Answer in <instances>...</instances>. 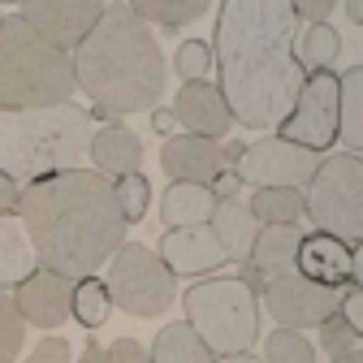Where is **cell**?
<instances>
[{"label": "cell", "mask_w": 363, "mask_h": 363, "mask_svg": "<svg viewBox=\"0 0 363 363\" xmlns=\"http://www.w3.org/2000/svg\"><path fill=\"white\" fill-rule=\"evenodd\" d=\"M298 18L290 0H225L212 30L220 100L238 125H281L307 82L298 57Z\"/></svg>", "instance_id": "cell-1"}, {"label": "cell", "mask_w": 363, "mask_h": 363, "mask_svg": "<svg viewBox=\"0 0 363 363\" xmlns=\"http://www.w3.org/2000/svg\"><path fill=\"white\" fill-rule=\"evenodd\" d=\"M18 220L35 251V264L69 281L91 277L125 242V220L117 212L113 182L91 169L30 182L18 195Z\"/></svg>", "instance_id": "cell-2"}, {"label": "cell", "mask_w": 363, "mask_h": 363, "mask_svg": "<svg viewBox=\"0 0 363 363\" xmlns=\"http://www.w3.org/2000/svg\"><path fill=\"white\" fill-rule=\"evenodd\" d=\"M164 52L130 13V5H104L100 22L74 52V82L86 91L104 113H147L164 96Z\"/></svg>", "instance_id": "cell-3"}, {"label": "cell", "mask_w": 363, "mask_h": 363, "mask_svg": "<svg viewBox=\"0 0 363 363\" xmlns=\"http://www.w3.org/2000/svg\"><path fill=\"white\" fill-rule=\"evenodd\" d=\"M91 143V117L69 100L52 108L0 113V173L13 182H39L82 169Z\"/></svg>", "instance_id": "cell-4"}, {"label": "cell", "mask_w": 363, "mask_h": 363, "mask_svg": "<svg viewBox=\"0 0 363 363\" xmlns=\"http://www.w3.org/2000/svg\"><path fill=\"white\" fill-rule=\"evenodd\" d=\"M74 91V57L35 35L18 13H0V113L69 104Z\"/></svg>", "instance_id": "cell-5"}, {"label": "cell", "mask_w": 363, "mask_h": 363, "mask_svg": "<svg viewBox=\"0 0 363 363\" xmlns=\"http://www.w3.org/2000/svg\"><path fill=\"white\" fill-rule=\"evenodd\" d=\"M186 325L208 346L212 359L220 354H247L259 337V298L238 277H212L195 281L182 298Z\"/></svg>", "instance_id": "cell-6"}, {"label": "cell", "mask_w": 363, "mask_h": 363, "mask_svg": "<svg viewBox=\"0 0 363 363\" xmlns=\"http://www.w3.org/2000/svg\"><path fill=\"white\" fill-rule=\"evenodd\" d=\"M303 216L320 225V234L346 247H359L363 242V156H350V152L320 156V169L311 173L303 195Z\"/></svg>", "instance_id": "cell-7"}, {"label": "cell", "mask_w": 363, "mask_h": 363, "mask_svg": "<svg viewBox=\"0 0 363 363\" xmlns=\"http://www.w3.org/2000/svg\"><path fill=\"white\" fill-rule=\"evenodd\" d=\"M108 298L139 315V320H152V315L169 311L177 298V277L160 264V255L143 242H121L117 255L108 259V281H104Z\"/></svg>", "instance_id": "cell-8"}, {"label": "cell", "mask_w": 363, "mask_h": 363, "mask_svg": "<svg viewBox=\"0 0 363 363\" xmlns=\"http://www.w3.org/2000/svg\"><path fill=\"white\" fill-rule=\"evenodd\" d=\"M277 130H281L277 139H286L294 147H307L315 156H325L337 143V74L333 69L307 74L294 108L286 113V121Z\"/></svg>", "instance_id": "cell-9"}, {"label": "cell", "mask_w": 363, "mask_h": 363, "mask_svg": "<svg viewBox=\"0 0 363 363\" xmlns=\"http://www.w3.org/2000/svg\"><path fill=\"white\" fill-rule=\"evenodd\" d=\"M315 169H320V156L307 147H294L286 139H255L234 173L255 191H303Z\"/></svg>", "instance_id": "cell-10"}, {"label": "cell", "mask_w": 363, "mask_h": 363, "mask_svg": "<svg viewBox=\"0 0 363 363\" xmlns=\"http://www.w3.org/2000/svg\"><path fill=\"white\" fill-rule=\"evenodd\" d=\"M342 303V290H329V286H315L307 277H298V272H290V277H277V281H264V311L277 320L281 329H311L329 320V315L337 311Z\"/></svg>", "instance_id": "cell-11"}, {"label": "cell", "mask_w": 363, "mask_h": 363, "mask_svg": "<svg viewBox=\"0 0 363 363\" xmlns=\"http://www.w3.org/2000/svg\"><path fill=\"white\" fill-rule=\"evenodd\" d=\"M104 5L100 0H30V5L18 9V18L52 43L61 52H78V43L91 35V26L100 22Z\"/></svg>", "instance_id": "cell-12"}, {"label": "cell", "mask_w": 363, "mask_h": 363, "mask_svg": "<svg viewBox=\"0 0 363 363\" xmlns=\"http://www.w3.org/2000/svg\"><path fill=\"white\" fill-rule=\"evenodd\" d=\"M294 272L315 286H329V290H346V286H359V272H363V259L354 247L329 238V234H303L298 242V259H294Z\"/></svg>", "instance_id": "cell-13"}, {"label": "cell", "mask_w": 363, "mask_h": 363, "mask_svg": "<svg viewBox=\"0 0 363 363\" xmlns=\"http://www.w3.org/2000/svg\"><path fill=\"white\" fill-rule=\"evenodd\" d=\"M69 298H74V281L61 277V272H52V268H35L13 290V303L22 311V320L35 325V329H61L69 320Z\"/></svg>", "instance_id": "cell-14"}, {"label": "cell", "mask_w": 363, "mask_h": 363, "mask_svg": "<svg viewBox=\"0 0 363 363\" xmlns=\"http://www.w3.org/2000/svg\"><path fill=\"white\" fill-rule=\"evenodd\" d=\"M160 264L173 272V277H203V272L220 268L225 255H220V242L212 238L208 225H191V230H169L156 247Z\"/></svg>", "instance_id": "cell-15"}, {"label": "cell", "mask_w": 363, "mask_h": 363, "mask_svg": "<svg viewBox=\"0 0 363 363\" xmlns=\"http://www.w3.org/2000/svg\"><path fill=\"white\" fill-rule=\"evenodd\" d=\"M173 117H177V125H186V134H199V139H212V143H220L225 134H230V125H234L220 91L212 82H203V78L199 82H182L177 100H173Z\"/></svg>", "instance_id": "cell-16"}, {"label": "cell", "mask_w": 363, "mask_h": 363, "mask_svg": "<svg viewBox=\"0 0 363 363\" xmlns=\"http://www.w3.org/2000/svg\"><path fill=\"white\" fill-rule=\"evenodd\" d=\"M160 169L173 182H191V186H212V177L225 169L220 164V143L199 139V134H173L160 152Z\"/></svg>", "instance_id": "cell-17"}, {"label": "cell", "mask_w": 363, "mask_h": 363, "mask_svg": "<svg viewBox=\"0 0 363 363\" xmlns=\"http://www.w3.org/2000/svg\"><path fill=\"white\" fill-rule=\"evenodd\" d=\"M91 160H96V173L100 177H125V173H139V160H143V143H139V134L108 121L104 130L91 134V143H86Z\"/></svg>", "instance_id": "cell-18"}, {"label": "cell", "mask_w": 363, "mask_h": 363, "mask_svg": "<svg viewBox=\"0 0 363 363\" xmlns=\"http://www.w3.org/2000/svg\"><path fill=\"white\" fill-rule=\"evenodd\" d=\"M298 242H303L298 225H264V230L255 234V242H251L247 264L259 272V277H268V281L290 277L294 259H298Z\"/></svg>", "instance_id": "cell-19"}, {"label": "cell", "mask_w": 363, "mask_h": 363, "mask_svg": "<svg viewBox=\"0 0 363 363\" xmlns=\"http://www.w3.org/2000/svg\"><path fill=\"white\" fill-rule=\"evenodd\" d=\"M208 230H212V238L220 242V255L225 259H238V264H247V255H251V242H255V216H251V208H247V199H220L216 208H212V220H208Z\"/></svg>", "instance_id": "cell-20"}, {"label": "cell", "mask_w": 363, "mask_h": 363, "mask_svg": "<svg viewBox=\"0 0 363 363\" xmlns=\"http://www.w3.org/2000/svg\"><path fill=\"white\" fill-rule=\"evenodd\" d=\"M337 143L350 156H363V69L350 65L337 74Z\"/></svg>", "instance_id": "cell-21"}, {"label": "cell", "mask_w": 363, "mask_h": 363, "mask_svg": "<svg viewBox=\"0 0 363 363\" xmlns=\"http://www.w3.org/2000/svg\"><path fill=\"white\" fill-rule=\"evenodd\" d=\"M212 191L208 186H191V182H173L160 199V220L169 230H191V225H208L212 220Z\"/></svg>", "instance_id": "cell-22"}, {"label": "cell", "mask_w": 363, "mask_h": 363, "mask_svg": "<svg viewBox=\"0 0 363 363\" xmlns=\"http://www.w3.org/2000/svg\"><path fill=\"white\" fill-rule=\"evenodd\" d=\"M35 251L26 242V230L18 216H0V290H18L30 272H35Z\"/></svg>", "instance_id": "cell-23"}, {"label": "cell", "mask_w": 363, "mask_h": 363, "mask_svg": "<svg viewBox=\"0 0 363 363\" xmlns=\"http://www.w3.org/2000/svg\"><path fill=\"white\" fill-rule=\"evenodd\" d=\"M294 57L303 65V74H320V69H333V61L342 57V35L333 22H320V26H303L298 39H294Z\"/></svg>", "instance_id": "cell-24"}, {"label": "cell", "mask_w": 363, "mask_h": 363, "mask_svg": "<svg viewBox=\"0 0 363 363\" xmlns=\"http://www.w3.org/2000/svg\"><path fill=\"white\" fill-rule=\"evenodd\" d=\"M147 359H152V363H212L208 346L195 337V329H191L186 320L164 325V329L156 333V342H152V354H147Z\"/></svg>", "instance_id": "cell-25"}, {"label": "cell", "mask_w": 363, "mask_h": 363, "mask_svg": "<svg viewBox=\"0 0 363 363\" xmlns=\"http://www.w3.org/2000/svg\"><path fill=\"white\" fill-rule=\"evenodd\" d=\"M130 13L139 18L143 26H164V30H177V26H186L195 18L208 13V0H134Z\"/></svg>", "instance_id": "cell-26"}, {"label": "cell", "mask_w": 363, "mask_h": 363, "mask_svg": "<svg viewBox=\"0 0 363 363\" xmlns=\"http://www.w3.org/2000/svg\"><path fill=\"white\" fill-rule=\"evenodd\" d=\"M69 315H74L82 329H100L108 315H113V298H108V290H104L100 277H82V281H74Z\"/></svg>", "instance_id": "cell-27"}, {"label": "cell", "mask_w": 363, "mask_h": 363, "mask_svg": "<svg viewBox=\"0 0 363 363\" xmlns=\"http://www.w3.org/2000/svg\"><path fill=\"white\" fill-rule=\"evenodd\" d=\"M247 208L264 225H298V216H303V191H255Z\"/></svg>", "instance_id": "cell-28"}, {"label": "cell", "mask_w": 363, "mask_h": 363, "mask_svg": "<svg viewBox=\"0 0 363 363\" xmlns=\"http://www.w3.org/2000/svg\"><path fill=\"white\" fill-rule=\"evenodd\" d=\"M113 195H117V212H121V220L134 225V220H143L147 208H152V182H147L143 173H125V177H117Z\"/></svg>", "instance_id": "cell-29"}, {"label": "cell", "mask_w": 363, "mask_h": 363, "mask_svg": "<svg viewBox=\"0 0 363 363\" xmlns=\"http://www.w3.org/2000/svg\"><path fill=\"white\" fill-rule=\"evenodd\" d=\"M22 346H26V320H22L13 294L0 290V363H18Z\"/></svg>", "instance_id": "cell-30"}, {"label": "cell", "mask_w": 363, "mask_h": 363, "mask_svg": "<svg viewBox=\"0 0 363 363\" xmlns=\"http://www.w3.org/2000/svg\"><path fill=\"white\" fill-rule=\"evenodd\" d=\"M264 363H315V346L294 329H277L264 342Z\"/></svg>", "instance_id": "cell-31"}, {"label": "cell", "mask_w": 363, "mask_h": 363, "mask_svg": "<svg viewBox=\"0 0 363 363\" xmlns=\"http://www.w3.org/2000/svg\"><path fill=\"white\" fill-rule=\"evenodd\" d=\"M173 69H177L182 82H199L212 69V48L203 39H182L177 52H173Z\"/></svg>", "instance_id": "cell-32"}, {"label": "cell", "mask_w": 363, "mask_h": 363, "mask_svg": "<svg viewBox=\"0 0 363 363\" xmlns=\"http://www.w3.org/2000/svg\"><path fill=\"white\" fill-rule=\"evenodd\" d=\"M315 329H320V346H325L329 354H346V350H359V333H354V329L342 320L337 311L329 315V320H320Z\"/></svg>", "instance_id": "cell-33"}, {"label": "cell", "mask_w": 363, "mask_h": 363, "mask_svg": "<svg viewBox=\"0 0 363 363\" xmlns=\"http://www.w3.org/2000/svg\"><path fill=\"white\" fill-rule=\"evenodd\" d=\"M22 363H74V354H69V342L65 337H43Z\"/></svg>", "instance_id": "cell-34"}, {"label": "cell", "mask_w": 363, "mask_h": 363, "mask_svg": "<svg viewBox=\"0 0 363 363\" xmlns=\"http://www.w3.org/2000/svg\"><path fill=\"white\" fill-rule=\"evenodd\" d=\"M337 315H342V320L359 333L363 329V290L359 286H346L342 290V303H337Z\"/></svg>", "instance_id": "cell-35"}, {"label": "cell", "mask_w": 363, "mask_h": 363, "mask_svg": "<svg viewBox=\"0 0 363 363\" xmlns=\"http://www.w3.org/2000/svg\"><path fill=\"white\" fill-rule=\"evenodd\" d=\"M104 354H108V363H152V359H147V346L134 342V337H117Z\"/></svg>", "instance_id": "cell-36"}, {"label": "cell", "mask_w": 363, "mask_h": 363, "mask_svg": "<svg viewBox=\"0 0 363 363\" xmlns=\"http://www.w3.org/2000/svg\"><path fill=\"white\" fill-rule=\"evenodd\" d=\"M333 0H298V5H294V18L298 22H307V26H320V22H329L333 18Z\"/></svg>", "instance_id": "cell-37"}, {"label": "cell", "mask_w": 363, "mask_h": 363, "mask_svg": "<svg viewBox=\"0 0 363 363\" xmlns=\"http://www.w3.org/2000/svg\"><path fill=\"white\" fill-rule=\"evenodd\" d=\"M238 186H242L238 173H234V169H220V173L212 177V186H208V191H212V199L220 203V199H238Z\"/></svg>", "instance_id": "cell-38"}, {"label": "cell", "mask_w": 363, "mask_h": 363, "mask_svg": "<svg viewBox=\"0 0 363 363\" xmlns=\"http://www.w3.org/2000/svg\"><path fill=\"white\" fill-rule=\"evenodd\" d=\"M18 195H22V186H18L13 177L0 173V216H13L18 212Z\"/></svg>", "instance_id": "cell-39"}, {"label": "cell", "mask_w": 363, "mask_h": 363, "mask_svg": "<svg viewBox=\"0 0 363 363\" xmlns=\"http://www.w3.org/2000/svg\"><path fill=\"white\" fill-rule=\"evenodd\" d=\"M152 130H156V134H173V130H177L173 108H152Z\"/></svg>", "instance_id": "cell-40"}, {"label": "cell", "mask_w": 363, "mask_h": 363, "mask_svg": "<svg viewBox=\"0 0 363 363\" xmlns=\"http://www.w3.org/2000/svg\"><path fill=\"white\" fill-rule=\"evenodd\" d=\"M238 281H242V286H247V290H251V294H255V298H259V294H264V277H259V272H255V268H251V264H242V277H238Z\"/></svg>", "instance_id": "cell-41"}, {"label": "cell", "mask_w": 363, "mask_h": 363, "mask_svg": "<svg viewBox=\"0 0 363 363\" xmlns=\"http://www.w3.org/2000/svg\"><path fill=\"white\" fill-rule=\"evenodd\" d=\"M78 363H108V354H104V346H100V342H86Z\"/></svg>", "instance_id": "cell-42"}, {"label": "cell", "mask_w": 363, "mask_h": 363, "mask_svg": "<svg viewBox=\"0 0 363 363\" xmlns=\"http://www.w3.org/2000/svg\"><path fill=\"white\" fill-rule=\"evenodd\" d=\"M212 363H264V359H255V354L247 350V354H220V359H212Z\"/></svg>", "instance_id": "cell-43"}, {"label": "cell", "mask_w": 363, "mask_h": 363, "mask_svg": "<svg viewBox=\"0 0 363 363\" xmlns=\"http://www.w3.org/2000/svg\"><path fill=\"white\" fill-rule=\"evenodd\" d=\"M346 18H350L354 26L363 22V0H346Z\"/></svg>", "instance_id": "cell-44"}, {"label": "cell", "mask_w": 363, "mask_h": 363, "mask_svg": "<svg viewBox=\"0 0 363 363\" xmlns=\"http://www.w3.org/2000/svg\"><path fill=\"white\" fill-rule=\"evenodd\" d=\"M333 363H363V350H346V354H333Z\"/></svg>", "instance_id": "cell-45"}]
</instances>
